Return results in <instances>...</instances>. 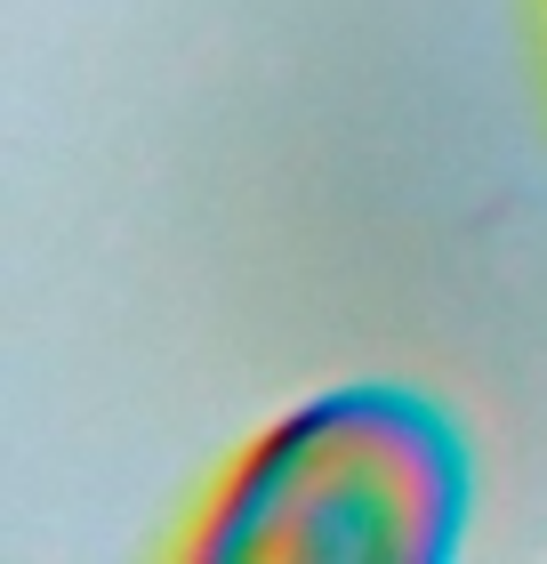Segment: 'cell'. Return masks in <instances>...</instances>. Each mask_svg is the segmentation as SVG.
I'll return each instance as SVG.
<instances>
[{
	"label": "cell",
	"mask_w": 547,
	"mask_h": 564,
	"mask_svg": "<svg viewBox=\"0 0 547 564\" xmlns=\"http://www.w3.org/2000/svg\"><path fill=\"white\" fill-rule=\"evenodd\" d=\"M475 468L442 403L362 379L282 412L186 524L201 564H435L467 541Z\"/></svg>",
	"instance_id": "cell-1"
},
{
	"label": "cell",
	"mask_w": 547,
	"mask_h": 564,
	"mask_svg": "<svg viewBox=\"0 0 547 564\" xmlns=\"http://www.w3.org/2000/svg\"><path fill=\"white\" fill-rule=\"evenodd\" d=\"M532 17H539V57H547V0H532Z\"/></svg>",
	"instance_id": "cell-2"
}]
</instances>
